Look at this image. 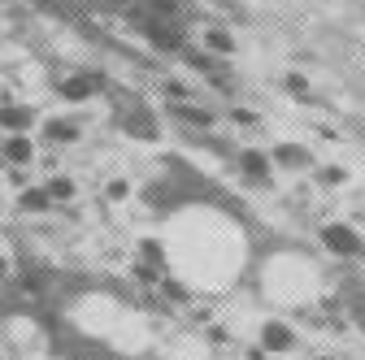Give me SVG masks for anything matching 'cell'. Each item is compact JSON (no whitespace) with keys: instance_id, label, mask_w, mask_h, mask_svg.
<instances>
[{"instance_id":"cell-14","label":"cell","mask_w":365,"mask_h":360,"mask_svg":"<svg viewBox=\"0 0 365 360\" xmlns=\"http://www.w3.org/2000/svg\"><path fill=\"white\" fill-rule=\"evenodd\" d=\"M126 196H130V183H126V178H109L105 200H113V204H118V200H126Z\"/></svg>"},{"instance_id":"cell-18","label":"cell","mask_w":365,"mask_h":360,"mask_svg":"<svg viewBox=\"0 0 365 360\" xmlns=\"http://www.w3.org/2000/svg\"><path fill=\"white\" fill-rule=\"evenodd\" d=\"M9 278H14V260H9V256H0V287H5Z\"/></svg>"},{"instance_id":"cell-6","label":"cell","mask_w":365,"mask_h":360,"mask_svg":"<svg viewBox=\"0 0 365 360\" xmlns=\"http://www.w3.org/2000/svg\"><path fill=\"white\" fill-rule=\"evenodd\" d=\"M78 134H83V126L74 122V117H48V122H43V144H48V148H66V144H78Z\"/></svg>"},{"instance_id":"cell-5","label":"cell","mask_w":365,"mask_h":360,"mask_svg":"<svg viewBox=\"0 0 365 360\" xmlns=\"http://www.w3.org/2000/svg\"><path fill=\"white\" fill-rule=\"evenodd\" d=\"M261 347H265L269 356H287V351L296 347L292 326H287V322H265V326H261Z\"/></svg>"},{"instance_id":"cell-3","label":"cell","mask_w":365,"mask_h":360,"mask_svg":"<svg viewBox=\"0 0 365 360\" xmlns=\"http://www.w3.org/2000/svg\"><path fill=\"white\" fill-rule=\"evenodd\" d=\"M235 165H240V174H244V183H252V187H269V178H274V169H269V152H261V148H240V152H235Z\"/></svg>"},{"instance_id":"cell-15","label":"cell","mask_w":365,"mask_h":360,"mask_svg":"<svg viewBox=\"0 0 365 360\" xmlns=\"http://www.w3.org/2000/svg\"><path fill=\"white\" fill-rule=\"evenodd\" d=\"M287 92H292V96H304V92H309V83H304L300 74H287Z\"/></svg>"},{"instance_id":"cell-4","label":"cell","mask_w":365,"mask_h":360,"mask_svg":"<svg viewBox=\"0 0 365 360\" xmlns=\"http://www.w3.org/2000/svg\"><path fill=\"white\" fill-rule=\"evenodd\" d=\"M31 161H35V139L31 134H5V144H0V165L31 169Z\"/></svg>"},{"instance_id":"cell-1","label":"cell","mask_w":365,"mask_h":360,"mask_svg":"<svg viewBox=\"0 0 365 360\" xmlns=\"http://www.w3.org/2000/svg\"><path fill=\"white\" fill-rule=\"evenodd\" d=\"M101 92H105V74L101 70H74V74L57 78V96L66 105H83L91 96H101Z\"/></svg>"},{"instance_id":"cell-16","label":"cell","mask_w":365,"mask_h":360,"mask_svg":"<svg viewBox=\"0 0 365 360\" xmlns=\"http://www.w3.org/2000/svg\"><path fill=\"white\" fill-rule=\"evenodd\" d=\"M231 117H235V122H240V126H257V113H252V109H235V113H231Z\"/></svg>"},{"instance_id":"cell-19","label":"cell","mask_w":365,"mask_h":360,"mask_svg":"<svg viewBox=\"0 0 365 360\" xmlns=\"http://www.w3.org/2000/svg\"><path fill=\"white\" fill-rule=\"evenodd\" d=\"M317 360H339V356H317Z\"/></svg>"},{"instance_id":"cell-13","label":"cell","mask_w":365,"mask_h":360,"mask_svg":"<svg viewBox=\"0 0 365 360\" xmlns=\"http://www.w3.org/2000/svg\"><path fill=\"white\" fill-rule=\"evenodd\" d=\"M205 48L217 53V57H231L235 53V39L226 35V31H205Z\"/></svg>"},{"instance_id":"cell-8","label":"cell","mask_w":365,"mask_h":360,"mask_svg":"<svg viewBox=\"0 0 365 360\" xmlns=\"http://www.w3.org/2000/svg\"><path fill=\"white\" fill-rule=\"evenodd\" d=\"M18 213H31V217L53 213V196H48V187H43V183L22 187V196H18Z\"/></svg>"},{"instance_id":"cell-10","label":"cell","mask_w":365,"mask_h":360,"mask_svg":"<svg viewBox=\"0 0 365 360\" xmlns=\"http://www.w3.org/2000/svg\"><path fill=\"white\" fill-rule=\"evenodd\" d=\"M269 161H279V165H287V169H304L309 165V152L300 148V144H279L269 152Z\"/></svg>"},{"instance_id":"cell-11","label":"cell","mask_w":365,"mask_h":360,"mask_svg":"<svg viewBox=\"0 0 365 360\" xmlns=\"http://www.w3.org/2000/svg\"><path fill=\"white\" fill-rule=\"evenodd\" d=\"M126 130H130V134H140V139H157V122H153L144 109H135V113L126 117Z\"/></svg>"},{"instance_id":"cell-21","label":"cell","mask_w":365,"mask_h":360,"mask_svg":"<svg viewBox=\"0 0 365 360\" xmlns=\"http://www.w3.org/2000/svg\"><path fill=\"white\" fill-rule=\"evenodd\" d=\"M0 105H5V100H0Z\"/></svg>"},{"instance_id":"cell-2","label":"cell","mask_w":365,"mask_h":360,"mask_svg":"<svg viewBox=\"0 0 365 360\" xmlns=\"http://www.w3.org/2000/svg\"><path fill=\"white\" fill-rule=\"evenodd\" d=\"M322 243H327V252H335V256H344V260H361V256H365V239H361L352 226H339V221L322 226Z\"/></svg>"},{"instance_id":"cell-17","label":"cell","mask_w":365,"mask_h":360,"mask_svg":"<svg viewBox=\"0 0 365 360\" xmlns=\"http://www.w3.org/2000/svg\"><path fill=\"white\" fill-rule=\"evenodd\" d=\"M344 178H348L344 169H322V183H331V187H339V183H344Z\"/></svg>"},{"instance_id":"cell-7","label":"cell","mask_w":365,"mask_h":360,"mask_svg":"<svg viewBox=\"0 0 365 360\" xmlns=\"http://www.w3.org/2000/svg\"><path fill=\"white\" fill-rule=\"evenodd\" d=\"M31 126H35V109L31 105H0V130L31 134Z\"/></svg>"},{"instance_id":"cell-20","label":"cell","mask_w":365,"mask_h":360,"mask_svg":"<svg viewBox=\"0 0 365 360\" xmlns=\"http://www.w3.org/2000/svg\"><path fill=\"white\" fill-rule=\"evenodd\" d=\"M274 360H279V356H274Z\"/></svg>"},{"instance_id":"cell-9","label":"cell","mask_w":365,"mask_h":360,"mask_svg":"<svg viewBox=\"0 0 365 360\" xmlns=\"http://www.w3.org/2000/svg\"><path fill=\"white\" fill-rule=\"evenodd\" d=\"M170 113H174L178 122H187V126H200V130H209V126H213V113H209V109H200V105H170Z\"/></svg>"},{"instance_id":"cell-12","label":"cell","mask_w":365,"mask_h":360,"mask_svg":"<svg viewBox=\"0 0 365 360\" xmlns=\"http://www.w3.org/2000/svg\"><path fill=\"white\" fill-rule=\"evenodd\" d=\"M48 196H53V204H66V200H74V178H66V174H53L48 183Z\"/></svg>"}]
</instances>
